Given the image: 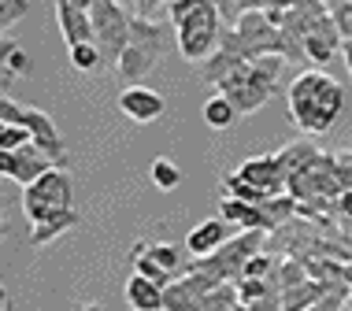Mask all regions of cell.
Listing matches in <instances>:
<instances>
[{
    "label": "cell",
    "instance_id": "5",
    "mask_svg": "<svg viewBox=\"0 0 352 311\" xmlns=\"http://www.w3.org/2000/svg\"><path fill=\"white\" fill-rule=\"evenodd\" d=\"M164 52H167L164 23H156V19H148V15H134V37H130V49L122 52L116 74L126 86H141V78L156 67Z\"/></svg>",
    "mask_w": 352,
    "mask_h": 311
},
{
    "label": "cell",
    "instance_id": "22",
    "mask_svg": "<svg viewBox=\"0 0 352 311\" xmlns=\"http://www.w3.org/2000/svg\"><path fill=\"white\" fill-rule=\"evenodd\" d=\"M71 52V67L78 71V74H93L97 67H104V56H100V45L97 41H82V45H74Z\"/></svg>",
    "mask_w": 352,
    "mask_h": 311
},
{
    "label": "cell",
    "instance_id": "20",
    "mask_svg": "<svg viewBox=\"0 0 352 311\" xmlns=\"http://www.w3.org/2000/svg\"><path fill=\"white\" fill-rule=\"evenodd\" d=\"M148 252H152V260H156L160 267H167L175 278H182L186 270H189V249H186V244L156 241V244H148Z\"/></svg>",
    "mask_w": 352,
    "mask_h": 311
},
{
    "label": "cell",
    "instance_id": "21",
    "mask_svg": "<svg viewBox=\"0 0 352 311\" xmlns=\"http://www.w3.org/2000/svg\"><path fill=\"white\" fill-rule=\"evenodd\" d=\"M201 115H204V122H208L212 130H230L241 111H237L234 104H230V97H223V93L215 89L212 97L204 100V111H201Z\"/></svg>",
    "mask_w": 352,
    "mask_h": 311
},
{
    "label": "cell",
    "instance_id": "30",
    "mask_svg": "<svg viewBox=\"0 0 352 311\" xmlns=\"http://www.w3.org/2000/svg\"><path fill=\"white\" fill-rule=\"evenodd\" d=\"M341 56H345V67L352 74V37H341Z\"/></svg>",
    "mask_w": 352,
    "mask_h": 311
},
{
    "label": "cell",
    "instance_id": "18",
    "mask_svg": "<svg viewBox=\"0 0 352 311\" xmlns=\"http://www.w3.org/2000/svg\"><path fill=\"white\" fill-rule=\"evenodd\" d=\"M74 226H82V215L74 211V207H67V211H56L52 219L37 222L30 230V244H52L56 238H63L67 230H74Z\"/></svg>",
    "mask_w": 352,
    "mask_h": 311
},
{
    "label": "cell",
    "instance_id": "9",
    "mask_svg": "<svg viewBox=\"0 0 352 311\" xmlns=\"http://www.w3.org/2000/svg\"><path fill=\"white\" fill-rule=\"evenodd\" d=\"M52 167H60L49 152H41L37 145H26L19 148V152H0V174L8 178V182H19L26 189V185H34L41 174H49Z\"/></svg>",
    "mask_w": 352,
    "mask_h": 311
},
{
    "label": "cell",
    "instance_id": "34",
    "mask_svg": "<svg viewBox=\"0 0 352 311\" xmlns=\"http://www.w3.org/2000/svg\"><path fill=\"white\" fill-rule=\"evenodd\" d=\"M341 311H352V308H349V304H345V308H341Z\"/></svg>",
    "mask_w": 352,
    "mask_h": 311
},
{
    "label": "cell",
    "instance_id": "16",
    "mask_svg": "<svg viewBox=\"0 0 352 311\" xmlns=\"http://www.w3.org/2000/svg\"><path fill=\"white\" fill-rule=\"evenodd\" d=\"M126 304L134 311H164V286H156L145 275H130L126 281Z\"/></svg>",
    "mask_w": 352,
    "mask_h": 311
},
{
    "label": "cell",
    "instance_id": "12",
    "mask_svg": "<svg viewBox=\"0 0 352 311\" xmlns=\"http://www.w3.org/2000/svg\"><path fill=\"white\" fill-rule=\"evenodd\" d=\"M19 126H30L34 145L41 148V152H49L60 167L67 163V145H63V137H60V130H56L52 115H45L41 108H23V119H19Z\"/></svg>",
    "mask_w": 352,
    "mask_h": 311
},
{
    "label": "cell",
    "instance_id": "13",
    "mask_svg": "<svg viewBox=\"0 0 352 311\" xmlns=\"http://www.w3.org/2000/svg\"><path fill=\"white\" fill-rule=\"evenodd\" d=\"M56 23H60L67 49H74L82 41H93V8H82L74 0H56Z\"/></svg>",
    "mask_w": 352,
    "mask_h": 311
},
{
    "label": "cell",
    "instance_id": "23",
    "mask_svg": "<svg viewBox=\"0 0 352 311\" xmlns=\"http://www.w3.org/2000/svg\"><path fill=\"white\" fill-rule=\"evenodd\" d=\"M148 174H152V185L164 189V193H170V189L182 185V171H178V163H175V159H167V156L152 159V171Z\"/></svg>",
    "mask_w": 352,
    "mask_h": 311
},
{
    "label": "cell",
    "instance_id": "19",
    "mask_svg": "<svg viewBox=\"0 0 352 311\" xmlns=\"http://www.w3.org/2000/svg\"><path fill=\"white\" fill-rule=\"evenodd\" d=\"M219 215H223V222L241 226V230H263V207L260 204H245L237 196H226Z\"/></svg>",
    "mask_w": 352,
    "mask_h": 311
},
{
    "label": "cell",
    "instance_id": "32",
    "mask_svg": "<svg viewBox=\"0 0 352 311\" xmlns=\"http://www.w3.org/2000/svg\"><path fill=\"white\" fill-rule=\"evenodd\" d=\"M0 311H12V297L8 293H0Z\"/></svg>",
    "mask_w": 352,
    "mask_h": 311
},
{
    "label": "cell",
    "instance_id": "8",
    "mask_svg": "<svg viewBox=\"0 0 352 311\" xmlns=\"http://www.w3.org/2000/svg\"><path fill=\"white\" fill-rule=\"evenodd\" d=\"M263 241H267V230H241L237 238L226 241L223 249H215L212 256H204L197 263L208 267V270H215V275L226 278V281H241L245 278V263H249L252 256H260Z\"/></svg>",
    "mask_w": 352,
    "mask_h": 311
},
{
    "label": "cell",
    "instance_id": "15",
    "mask_svg": "<svg viewBox=\"0 0 352 311\" xmlns=\"http://www.w3.org/2000/svg\"><path fill=\"white\" fill-rule=\"evenodd\" d=\"M226 226L230 222H223V219H208L201 226H193L189 230V238H186V249H189V256L193 260H204V256H212L215 249H223L226 241Z\"/></svg>",
    "mask_w": 352,
    "mask_h": 311
},
{
    "label": "cell",
    "instance_id": "11",
    "mask_svg": "<svg viewBox=\"0 0 352 311\" xmlns=\"http://www.w3.org/2000/svg\"><path fill=\"white\" fill-rule=\"evenodd\" d=\"M237 174H241L245 182L260 185V189L267 193V196H282V193H289V174L282 171L278 152H274V156H256V159H245V163L237 167Z\"/></svg>",
    "mask_w": 352,
    "mask_h": 311
},
{
    "label": "cell",
    "instance_id": "17",
    "mask_svg": "<svg viewBox=\"0 0 352 311\" xmlns=\"http://www.w3.org/2000/svg\"><path fill=\"white\" fill-rule=\"evenodd\" d=\"M334 286V278H308L297 289H285L282 293V311H308L311 304H319L327 297V289Z\"/></svg>",
    "mask_w": 352,
    "mask_h": 311
},
{
    "label": "cell",
    "instance_id": "10",
    "mask_svg": "<svg viewBox=\"0 0 352 311\" xmlns=\"http://www.w3.org/2000/svg\"><path fill=\"white\" fill-rule=\"evenodd\" d=\"M338 49H341V30H338L334 15H330V12L316 15V19H311V26H308V37H304V60L330 63Z\"/></svg>",
    "mask_w": 352,
    "mask_h": 311
},
{
    "label": "cell",
    "instance_id": "3",
    "mask_svg": "<svg viewBox=\"0 0 352 311\" xmlns=\"http://www.w3.org/2000/svg\"><path fill=\"white\" fill-rule=\"evenodd\" d=\"M282 60L285 56H260V60H249L241 63L230 78L219 82V93L230 97V104L241 115H252L267 104L274 93H278V74H282Z\"/></svg>",
    "mask_w": 352,
    "mask_h": 311
},
{
    "label": "cell",
    "instance_id": "33",
    "mask_svg": "<svg viewBox=\"0 0 352 311\" xmlns=\"http://www.w3.org/2000/svg\"><path fill=\"white\" fill-rule=\"evenodd\" d=\"M82 311H100V308H97V304H85V308H82Z\"/></svg>",
    "mask_w": 352,
    "mask_h": 311
},
{
    "label": "cell",
    "instance_id": "2",
    "mask_svg": "<svg viewBox=\"0 0 352 311\" xmlns=\"http://www.w3.org/2000/svg\"><path fill=\"white\" fill-rule=\"evenodd\" d=\"M167 19L175 26L178 52L189 63H208L223 49V4L219 0H170Z\"/></svg>",
    "mask_w": 352,
    "mask_h": 311
},
{
    "label": "cell",
    "instance_id": "28",
    "mask_svg": "<svg viewBox=\"0 0 352 311\" xmlns=\"http://www.w3.org/2000/svg\"><path fill=\"white\" fill-rule=\"evenodd\" d=\"M330 15H334L341 37H352V0H341V8H334Z\"/></svg>",
    "mask_w": 352,
    "mask_h": 311
},
{
    "label": "cell",
    "instance_id": "25",
    "mask_svg": "<svg viewBox=\"0 0 352 311\" xmlns=\"http://www.w3.org/2000/svg\"><path fill=\"white\" fill-rule=\"evenodd\" d=\"M26 12H30V0H0V30H12Z\"/></svg>",
    "mask_w": 352,
    "mask_h": 311
},
{
    "label": "cell",
    "instance_id": "24",
    "mask_svg": "<svg viewBox=\"0 0 352 311\" xmlns=\"http://www.w3.org/2000/svg\"><path fill=\"white\" fill-rule=\"evenodd\" d=\"M26 145H34L30 126H0V152H19Z\"/></svg>",
    "mask_w": 352,
    "mask_h": 311
},
{
    "label": "cell",
    "instance_id": "29",
    "mask_svg": "<svg viewBox=\"0 0 352 311\" xmlns=\"http://www.w3.org/2000/svg\"><path fill=\"white\" fill-rule=\"evenodd\" d=\"M338 215H345V219H352V189H345L338 196Z\"/></svg>",
    "mask_w": 352,
    "mask_h": 311
},
{
    "label": "cell",
    "instance_id": "26",
    "mask_svg": "<svg viewBox=\"0 0 352 311\" xmlns=\"http://www.w3.org/2000/svg\"><path fill=\"white\" fill-rule=\"evenodd\" d=\"M4 71H12V74L30 71V56L19 49V45H12V41H4Z\"/></svg>",
    "mask_w": 352,
    "mask_h": 311
},
{
    "label": "cell",
    "instance_id": "4",
    "mask_svg": "<svg viewBox=\"0 0 352 311\" xmlns=\"http://www.w3.org/2000/svg\"><path fill=\"white\" fill-rule=\"evenodd\" d=\"M223 49L241 56V60H260V56H285V34L267 12L252 8L241 12L234 30L223 34Z\"/></svg>",
    "mask_w": 352,
    "mask_h": 311
},
{
    "label": "cell",
    "instance_id": "14",
    "mask_svg": "<svg viewBox=\"0 0 352 311\" xmlns=\"http://www.w3.org/2000/svg\"><path fill=\"white\" fill-rule=\"evenodd\" d=\"M119 111L134 122H156L160 115L167 111V100L160 97L156 89H145V86H126L119 93Z\"/></svg>",
    "mask_w": 352,
    "mask_h": 311
},
{
    "label": "cell",
    "instance_id": "6",
    "mask_svg": "<svg viewBox=\"0 0 352 311\" xmlns=\"http://www.w3.org/2000/svg\"><path fill=\"white\" fill-rule=\"evenodd\" d=\"M130 37H134V15L119 0H93V41L100 45L108 71H119L122 52L130 49Z\"/></svg>",
    "mask_w": 352,
    "mask_h": 311
},
{
    "label": "cell",
    "instance_id": "1",
    "mask_svg": "<svg viewBox=\"0 0 352 311\" xmlns=\"http://www.w3.org/2000/svg\"><path fill=\"white\" fill-rule=\"evenodd\" d=\"M285 104L300 134H327L345 111V93L327 71H300L285 89Z\"/></svg>",
    "mask_w": 352,
    "mask_h": 311
},
{
    "label": "cell",
    "instance_id": "27",
    "mask_svg": "<svg viewBox=\"0 0 352 311\" xmlns=\"http://www.w3.org/2000/svg\"><path fill=\"white\" fill-rule=\"evenodd\" d=\"M19 119H23V104H15L12 97H0V122L4 126H19Z\"/></svg>",
    "mask_w": 352,
    "mask_h": 311
},
{
    "label": "cell",
    "instance_id": "31",
    "mask_svg": "<svg viewBox=\"0 0 352 311\" xmlns=\"http://www.w3.org/2000/svg\"><path fill=\"white\" fill-rule=\"evenodd\" d=\"M134 4H138V12H134V15H148L152 8L160 4V0H134ZM167 4H170V0H167Z\"/></svg>",
    "mask_w": 352,
    "mask_h": 311
},
{
    "label": "cell",
    "instance_id": "7",
    "mask_svg": "<svg viewBox=\"0 0 352 311\" xmlns=\"http://www.w3.org/2000/svg\"><path fill=\"white\" fill-rule=\"evenodd\" d=\"M71 204V178L63 167H52L49 174H41L34 185L23 189V215L30 219V226L52 219L56 211H67Z\"/></svg>",
    "mask_w": 352,
    "mask_h": 311
}]
</instances>
